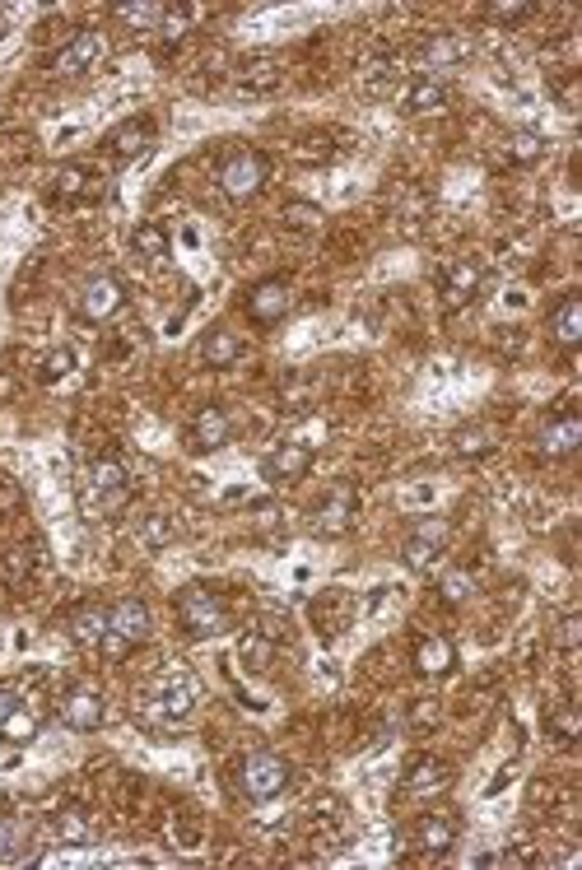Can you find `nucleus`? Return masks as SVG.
Wrapping results in <instances>:
<instances>
[{"instance_id": "obj_1", "label": "nucleus", "mask_w": 582, "mask_h": 870, "mask_svg": "<svg viewBox=\"0 0 582 870\" xmlns=\"http://www.w3.org/2000/svg\"><path fill=\"white\" fill-rule=\"evenodd\" d=\"M177 624H182L191 638H215V633L229 629V605H224V596H219L215 587L191 582V587L177 591Z\"/></svg>"}, {"instance_id": "obj_2", "label": "nucleus", "mask_w": 582, "mask_h": 870, "mask_svg": "<svg viewBox=\"0 0 582 870\" xmlns=\"http://www.w3.org/2000/svg\"><path fill=\"white\" fill-rule=\"evenodd\" d=\"M131 498V470L122 456H94L84 470V508L89 512H117Z\"/></svg>"}, {"instance_id": "obj_3", "label": "nucleus", "mask_w": 582, "mask_h": 870, "mask_svg": "<svg viewBox=\"0 0 582 870\" xmlns=\"http://www.w3.org/2000/svg\"><path fill=\"white\" fill-rule=\"evenodd\" d=\"M289 777H294L289 763L271 750H257L238 763V787H243L247 801H275V796L289 787Z\"/></svg>"}, {"instance_id": "obj_4", "label": "nucleus", "mask_w": 582, "mask_h": 870, "mask_svg": "<svg viewBox=\"0 0 582 870\" xmlns=\"http://www.w3.org/2000/svg\"><path fill=\"white\" fill-rule=\"evenodd\" d=\"M266 173H271L266 154L238 149V154H229L224 168H219V187H224V196H233V201H247V196H257V191L266 187Z\"/></svg>"}, {"instance_id": "obj_5", "label": "nucleus", "mask_w": 582, "mask_h": 870, "mask_svg": "<svg viewBox=\"0 0 582 870\" xmlns=\"http://www.w3.org/2000/svg\"><path fill=\"white\" fill-rule=\"evenodd\" d=\"M443 549H447V522L443 517H424L406 536V545H401V563H406L410 573H429L443 559Z\"/></svg>"}, {"instance_id": "obj_6", "label": "nucleus", "mask_w": 582, "mask_h": 870, "mask_svg": "<svg viewBox=\"0 0 582 870\" xmlns=\"http://www.w3.org/2000/svg\"><path fill=\"white\" fill-rule=\"evenodd\" d=\"M103 717H108V698H103L98 684H70L61 694V722L70 731H98Z\"/></svg>"}, {"instance_id": "obj_7", "label": "nucleus", "mask_w": 582, "mask_h": 870, "mask_svg": "<svg viewBox=\"0 0 582 870\" xmlns=\"http://www.w3.org/2000/svg\"><path fill=\"white\" fill-rule=\"evenodd\" d=\"M354 517H359V494H354L350 484H336V489L312 508V531L326 536V540H336L354 526Z\"/></svg>"}, {"instance_id": "obj_8", "label": "nucleus", "mask_w": 582, "mask_h": 870, "mask_svg": "<svg viewBox=\"0 0 582 870\" xmlns=\"http://www.w3.org/2000/svg\"><path fill=\"white\" fill-rule=\"evenodd\" d=\"M103 56H108V38H103L98 28H80V33L52 56V70L56 75H66V80H75V75H84V70H94Z\"/></svg>"}, {"instance_id": "obj_9", "label": "nucleus", "mask_w": 582, "mask_h": 870, "mask_svg": "<svg viewBox=\"0 0 582 870\" xmlns=\"http://www.w3.org/2000/svg\"><path fill=\"white\" fill-rule=\"evenodd\" d=\"M289 303H294V289H289V280H261L247 289V317L261 326H275L280 317L289 312Z\"/></svg>"}, {"instance_id": "obj_10", "label": "nucleus", "mask_w": 582, "mask_h": 870, "mask_svg": "<svg viewBox=\"0 0 582 870\" xmlns=\"http://www.w3.org/2000/svg\"><path fill=\"white\" fill-rule=\"evenodd\" d=\"M410 838H415V847L429 852V857H447V852L457 847V819L443 815V810H424V815L410 824Z\"/></svg>"}, {"instance_id": "obj_11", "label": "nucleus", "mask_w": 582, "mask_h": 870, "mask_svg": "<svg viewBox=\"0 0 582 870\" xmlns=\"http://www.w3.org/2000/svg\"><path fill=\"white\" fill-rule=\"evenodd\" d=\"M126 303V289L112 275H94V280H84L80 289V312L89 317V322H108L112 312H122Z\"/></svg>"}, {"instance_id": "obj_12", "label": "nucleus", "mask_w": 582, "mask_h": 870, "mask_svg": "<svg viewBox=\"0 0 582 870\" xmlns=\"http://www.w3.org/2000/svg\"><path fill=\"white\" fill-rule=\"evenodd\" d=\"M582 447V419L578 415H555L545 419L536 433V452L541 456H573Z\"/></svg>"}, {"instance_id": "obj_13", "label": "nucleus", "mask_w": 582, "mask_h": 870, "mask_svg": "<svg viewBox=\"0 0 582 870\" xmlns=\"http://www.w3.org/2000/svg\"><path fill=\"white\" fill-rule=\"evenodd\" d=\"M466 56H471V42L461 38V33H438V38H429V42H424V52H420L424 80H434L438 70L461 66Z\"/></svg>"}, {"instance_id": "obj_14", "label": "nucleus", "mask_w": 582, "mask_h": 870, "mask_svg": "<svg viewBox=\"0 0 582 870\" xmlns=\"http://www.w3.org/2000/svg\"><path fill=\"white\" fill-rule=\"evenodd\" d=\"M108 629L117 633V638H122V643H145L149 638V629H154V624H149V605L140 601V596H126V601H117L108 610Z\"/></svg>"}, {"instance_id": "obj_15", "label": "nucleus", "mask_w": 582, "mask_h": 870, "mask_svg": "<svg viewBox=\"0 0 582 870\" xmlns=\"http://www.w3.org/2000/svg\"><path fill=\"white\" fill-rule=\"evenodd\" d=\"M149 145H154V121H149V117H131V121H122V126H112V131H108L112 159H122V163L149 154Z\"/></svg>"}, {"instance_id": "obj_16", "label": "nucleus", "mask_w": 582, "mask_h": 870, "mask_svg": "<svg viewBox=\"0 0 582 870\" xmlns=\"http://www.w3.org/2000/svg\"><path fill=\"white\" fill-rule=\"evenodd\" d=\"M308 466H312V452L308 447H298V442H280L266 461H261V475L271 484H289V480H303L308 475Z\"/></svg>"}, {"instance_id": "obj_17", "label": "nucleus", "mask_w": 582, "mask_h": 870, "mask_svg": "<svg viewBox=\"0 0 582 870\" xmlns=\"http://www.w3.org/2000/svg\"><path fill=\"white\" fill-rule=\"evenodd\" d=\"M66 633H70V643L75 647L98 652V643L108 638V610H103V605H80V610H70Z\"/></svg>"}, {"instance_id": "obj_18", "label": "nucleus", "mask_w": 582, "mask_h": 870, "mask_svg": "<svg viewBox=\"0 0 582 870\" xmlns=\"http://www.w3.org/2000/svg\"><path fill=\"white\" fill-rule=\"evenodd\" d=\"M550 335H555L559 349H578L582 345V298L578 294H564L550 312Z\"/></svg>"}, {"instance_id": "obj_19", "label": "nucleus", "mask_w": 582, "mask_h": 870, "mask_svg": "<svg viewBox=\"0 0 582 870\" xmlns=\"http://www.w3.org/2000/svg\"><path fill=\"white\" fill-rule=\"evenodd\" d=\"M233 438V419L219 410V405H205L201 415L191 419V442L201 447V452H215V447H224V442Z\"/></svg>"}, {"instance_id": "obj_20", "label": "nucleus", "mask_w": 582, "mask_h": 870, "mask_svg": "<svg viewBox=\"0 0 582 870\" xmlns=\"http://www.w3.org/2000/svg\"><path fill=\"white\" fill-rule=\"evenodd\" d=\"M475 294H480V266H471V261H457V266L443 275V308L457 312V308H466Z\"/></svg>"}, {"instance_id": "obj_21", "label": "nucleus", "mask_w": 582, "mask_h": 870, "mask_svg": "<svg viewBox=\"0 0 582 870\" xmlns=\"http://www.w3.org/2000/svg\"><path fill=\"white\" fill-rule=\"evenodd\" d=\"M447 103H452V94H447L443 80H415L406 89V98H401V108L410 112V117H429V112H447Z\"/></svg>"}, {"instance_id": "obj_22", "label": "nucleus", "mask_w": 582, "mask_h": 870, "mask_svg": "<svg viewBox=\"0 0 582 870\" xmlns=\"http://www.w3.org/2000/svg\"><path fill=\"white\" fill-rule=\"evenodd\" d=\"M447 782H452V773H447L443 759H434V754H420V759H410V768H406V791H415V796H429V791H443Z\"/></svg>"}, {"instance_id": "obj_23", "label": "nucleus", "mask_w": 582, "mask_h": 870, "mask_svg": "<svg viewBox=\"0 0 582 870\" xmlns=\"http://www.w3.org/2000/svg\"><path fill=\"white\" fill-rule=\"evenodd\" d=\"M201 359L210 363V368H229V363H238V359H243V340H238V331H229V326H215V331H205Z\"/></svg>"}, {"instance_id": "obj_24", "label": "nucleus", "mask_w": 582, "mask_h": 870, "mask_svg": "<svg viewBox=\"0 0 582 870\" xmlns=\"http://www.w3.org/2000/svg\"><path fill=\"white\" fill-rule=\"evenodd\" d=\"M275 84H280L275 56H247L243 66H238V89H243V94H271Z\"/></svg>"}, {"instance_id": "obj_25", "label": "nucleus", "mask_w": 582, "mask_h": 870, "mask_svg": "<svg viewBox=\"0 0 582 870\" xmlns=\"http://www.w3.org/2000/svg\"><path fill=\"white\" fill-rule=\"evenodd\" d=\"M52 833L61 838L66 847H84L94 843V824H89V815H84L80 805H61L52 815Z\"/></svg>"}, {"instance_id": "obj_26", "label": "nucleus", "mask_w": 582, "mask_h": 870, "mask_svg": "<svg viewBox=\"0 0 582 870\" xmlns=\"http://www.w3.org/2000/svg\"><path fill=\"white\" fill-rule=\"evenodd\" d=\"M452 666H457V647L447 643V638H424L415 647V670L420 675H447Z\"/></svg>"}, {"instance_id": "obj_27", "label": "nucleus", "mask_w": 582, "mask_h": 870, "mask_svg": "<svg viewBox=\"0 0 582 870\" xmlns=\"http://www.w3.org/2000/svg\"><path fill=\"white\" fill-rule=\"evenodd\" d=\"M163 10H168V5H159V0H122V5H112V14H117L126 28H136V33L159 28L163 24Z\"/></svg>"}, {"instance_id": "obj_28", "label": "nucleus", "mask_w": 582, "mask_h": 870, "mask_svg": "<svg viewBox=\"0 0 582 870\" xmlns=\"http://www.w3.org/2000/svg\"><path fill=\"white\" fill-rule=\"evenodd\" d=\"M94 191V173L89 168H80V163H70V168H61L56 173V182H52V196L56 201H80V196H89Z\"/></svg>"}, {"instance_id": "obj_29", "label": "nucleus", "mask_w": 582, "mask_h": 870, "mask_svg": "<svg viewBox=\"0 0 582 870\" xmlns=\"http://www.w3.org/2000/svg\"><path fill=\"white\" fill-rule=\"evenodd\" d=\"M149 698H154L159 717H182V712L191 708V684L187 680H163Z\"/></svg>"}, {"instance_id": "obj_30", "label": "nucleus", "mask_w": 582, "mask_h": 870, "mask_svg": "<svg viewBox=\"0 0 582 870\" xmlns=\"http://www.w3.org/2000/svg\"><path fill=\"white\" fill-rule=\"evenodd\" d=\"M238 656H243L247 670H266L275 656V643L266 638V633H243V643H238Z\"/></svg>"}, {"instance_id": "obj_31", "label": "nucleus", "mask_w": 582, "mask_h": 870, "mask_svg": "<svg viewBox=\"0 0 582 870\" xmlns=\"http://www.w3.org/2000/svg\"><path fill=\"white\" fill-rule=\"evenodd\" d=\"M173 536H177V526H173V517H168V512H149L145 522H140V545H145V549H163Z\"/></svg>"}, {"instance_id": "obj_32", "label": "nucleus", "mask_w": 582, "mask_h": 870, "mask_svg": "<svg viewBox=\"0 0 582 870\" xmlns=\"http://www.w3.org/2000/svg\"><path fill=\"white\" fill-rule=\"evenodd\" d=\"M0 736L10 740V745H28V740L38 736V717H33V712H24V703H19V708L0 722Z\"/></svg>"}, {"instance_id": "obj_33", "label": "nucleus", "mask_w": 582, "mask_h": 870, "mask_svg": "<svg viewBox=\"0 0 582 870\" xmlns=\"http://www.w3.org/2000/svg\"><path fill=\"white\" fill-rule=\"evenodd\" d=\"M131 247H136L140 256H149V261H159V256L168 252V233H163L159 224H136L131 228Z\"/></svg>"}, {"instance_id": "obj_34", "label": "nucleus", "mask_w": 582, "mask_h": 870, "mask_svg": "<svg viewBox=\"0 0 582 870\" xmlns=\"http://www.w3.org/2000/svg\"><path fill=\"white\" fill-rule=\"evenodd\" d=\"M550 736H555L559 745H573V740L582 736V717H578V708H573V703H564V708L550 712Z\"/></svg>"}, {"instance_id": "obj_35", "label": "nucleus", "mask_w": 582, "mask_h": 870, "mask_svg": "<svg viewBox=\"0 0 582 870\" xmlns=\"http://www.w3.org/2000/svg\"><path fill=\"white\" fill-rule=\"evenodd\" d=\"M471 573L466 568H452V573H443L438 577V596H443L447 605H461V601H471Z\"/></svg>"}, {"instance_id": "obj_36", "label": "nucleus", "mask_w": 582, "mask_h": 870, "mask_svg": "<svg viewBox=\"0 0 582 870\" xmlns=\"http://www.w3.org/2000/svg\"><path fill=\"white\" fill-rule=\"evenodd\" d=\"M187 28H191V5H168L163 10V24H159V38L173 47V42L187 38Z\"/></svg>"}, {"instance_id": "obj_37", "label": "nucleus", "mask_w": 582, "mask_h": 870, "mask_svg": "<svg viewBox=\"0 0 582 870\" xmlns=\"http://www.w3.org/2000/svg\"><path fill=\"white\" fill-rule=\"evenodd\" d=\"M545 154V140L536 131H517V135H508V159L513 163H536Z\"/></svg>"}, {"instance_id": "obj_38", "label": "nucleus", "mask_w": 582, "mask_h": 870, "mask_svg": "<svg viewBox=\"0 0 582 870\" xmlns=\"http://www.w3.org/2000/svg\"><path fill=\"white\" fill-rule=\"evenodd\" d=\"M285 228L312 233V228H322V210H317L312 201H289V205H285Z\"/></svg>"}, {"instance_id": "obj_39", "label": "nucleus", "mask_w": 582, "mask_h": 870, "mask_svg": "<svg viewBox=\"0 0 582 870\" xmlns=\"http://www.w3.org/2000/svg\"><path fill=\"white\" fill-rule=\"evenodd\" d=\"M457 452H461V456H485V452H494V433L480 429V424H475V429H461V433H457Z\"/></svg>"}, {"instance_id": "obj_40", "label": "nucleus", "mask_w": 582, "mask_h": 870, "mask_svg": "<svg viewBox=\"0 0 582 870\" xmlns=\"http://www.w3.org/2000/svg\"><path fill=\"white\" fill-rule=\"evenodd\" d=\"M485 14L494 19V24H522V19L536 14V5H527V0H499V5H489Z\"/></svg>"}, {"instance_id": "obj_41", "label": "nucleus", "mask_w": 582, "mask_h": 870, "mask_svg": "<svg viewBox=\"0 0 582 870\" xmlns=\"http://www.w3.org/2000/svg\"><path fill=\"white\" fill-rule=\"evenodd\" d=\"M24 847V824L14 815H0V861H10Z\"/></svg>"}, {"instance_id": "obj_42", "label": "nucleus", "mask_w": 582, "mask_h": 870, "mask_svg": "<svg viewBox=\"0 0 582 870\" xmlns=\"http://www.w3.org/2000/svg\"><path fill=\"white\" fill-rule=\"evenodd\" d=\"M70 368H75V349H52L47 359H42V382H56V377H66Z\"/></svg>"}, {"instance_id": "obj_43", "label": "nucleus", "mask_w": 582, "mask_h": 870, "mask_svg": "<svg viewBox=\"0 0 582 870\" xmlns=\"http://www.w3.org/2000/svg\"><path fill=\"white\" fill-rule=\"evenodd\" d=\"M438 722V703L434 698H420L415 708H410V726H434Z\"/></svg>"}, {"instance_id": "obj_44", "label": "nucleus", "mask_w": 582, "mask_h": 870, "mask_svg": "<svg viewBox=\"0 0 582 870\" xmlns=\"http://www.w3.org/2000/svg\"><path fill=\"white\" fill-rule=\"evenodd\" d=\"M0 573H5V582H19V577H28V549H14Z\"/></svg>"}, {"instance_id": "obj_45", "label": "nucleus", "mask_w": 582, "mask_h": 870, "mask_svg": "<svg viewBox=\"0 0 582 870\" xmlns=\"http://www.w3.org/2000/svg\"><path fill=\"white\" fill-rule=\"evenodd\" d=\"M578 633H582V619L569 615L564 619V647H569V652H578Z\"/></svg>"}, {"instance_id": "obj_46", "label": "nucleus", "mask_w": 582, "mask_h": 870, "mask_svg": "<svg viewBox=\"0 0 582 870\" xmlns=\"http://www.w3.org/2000/svg\"><path fill=\"white\" fill-rule=\"evenodd\" d=\"M14 708H19V694H14V689H5V684H0V722H5V717H10Z\"/></svg>"}]
</instances>
